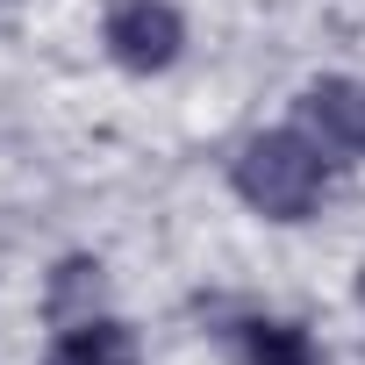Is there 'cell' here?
<instances>
[{"label": "cell", "instance_id": "cell-1", "mask_svg": "<svg viewBox=\"0 0 365 365\" xmlns=\"http://www.w3.org/2000/svg\"><path fill=\"white\" fill-rule=\"evenodd\" d=\"M237 194H244L258 215H272V222H301V215L322 201V158H315V143L294 136V129H272V136L244 143V158H237Z\"/></svg>", "mask_w": 365, "mask_h": 365}, {"label": "cell", "instance_id": "cell-2", "mask_svg": "<svg viewBox=\"0 0 365 365\" xmlns=\"http://www.w3.org/2000/svg\"><path fill=\"white\" fill-rule=\"evenodd\" d=\"M179 36H187V29H179V15L165 8V0H115L108 29H101L108 58L129 65V72H165L179 58Z\"/></svg>", "mask_w": 365, "mask_h": 365}, {"label": "cell", "instance_id": "cell-6", "mask_svg": "<svg viewBox=\"0 0 365 365\" xmlns=\"http://www.w3.org/2000/svg\"><path fill=\"white\" fill-rule=\"evenodd\" d=\"M86 294H101V265H93V258H72V265H58V287H51V315H72Z\"/></svg>", "mask_w": 365, "mask_h": 365}, {"label": "cell", "instance_id": "cell-5", "mask_svg": "<svg viewBox=\"0 0 365 365\" xmlns=\"http://www.w3.org/2000/svg\"><path fill=\"white\" fill-rule=\"evenodd\" d=\"M244 358L251 365H315V351L294 322H244Z\"/></svg>", "mask_w": 365, "mask_h": 365}, {"label": "cell", "instance_id": "cell-4", "mask_svg": "<svg viewBox=\"0 0 365 365\" xmlns=\"http://www.w3.org/2000/svg\"><path fill=\"white\" fill-rule=\"evenodd\" d=\"M58 365H136V344H129L122 322H93V315H86L79 329H65Z\"/></svg>", "mask_w": 365, "mask_h": 365}, {"label": "cell", "instance_id": "cell-3", "mask_svg": "<svg viewBox=\"0 0 365 365\" xmlns=\"http://www.w3.org/2000/svg\"><path fill=\"white\" fill-rule=\"evenodd\" d=\"M301 115H308L336 150H365V86H351V79H315L308 101H301Z\"/></svg>", "mask_w": 365, "mask_h": 365}]
</instances>
